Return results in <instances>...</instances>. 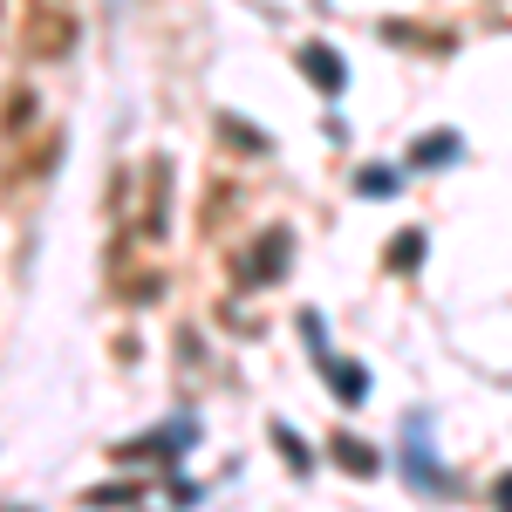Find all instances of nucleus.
<instances>
[{"mask_svg": "<svg viewBox=\"0 0 512 512\" xmlns=\"http://www.w3.org/2000/svg\"><path fill=\"white\" fill-rule=\"evenodd\" d=\"M308 76H321L328 89H335V82H342V62H335L328 48H308Z\"/></svg>", "mask_w": 512, "mask_h": 512, "instance_id": "obj_2", "label": "nucleus"}, {"mask_svg": "<svg viewBox=\"0 0 512 512\" xmlns=\"http://www.w3.org/2000/svg\"><path fill=\"white\" fill-rule=\"evenodd\" d=\"M335 458H342V465H355V472H376V458H369L355 437H335Z\"/></svg>", "mask_w": 512, "mask_h": 512, "instance_id": "obj_3", "label": "nucleus"}, {"mask_svg": "<svg viewBox=\"0 0 512 512\" xmlns=\"http://www.w3.org/2000/svg\"><path fill=\"white\" fill-rule=\"evenodd\" d=\"M69 41H76V21L69 14H28V55H41V62H55V55H69Z\"/></svg>", "mask_w": 512, "mask_h": 512, "instance_id": "obj_1", "label": "nucleus"}]
</instances>
